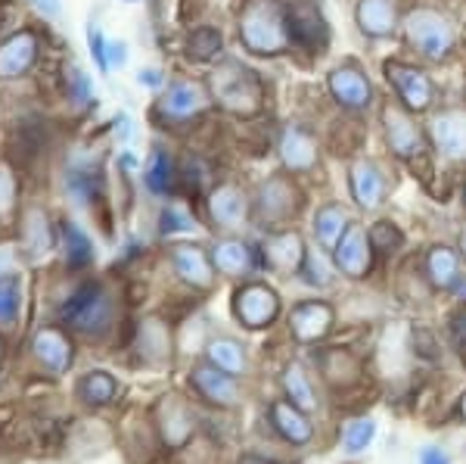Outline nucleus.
<instances>
[{
  "instance_id": "obj_1",
  "label": "nucleus",
  "mask_w": 466,
  "mask_h": 464,
  "mask_svg": "<svg viewBox=\"0 0 466 464\" xmlns=\"http://www.w3.org/2000/svg\"><path fill=\"white\" fill-rule=\"evenodd\" d=\"M59 325L75 336H85V340H103L112 334L118 315L116 294L109 290V284L103 281H78L75 287L59 299L56 305Z\"/></svg>"
},
{
  "instance_id": "obj_2",
  "label": "nucleus",
  "mask_w": 466,
  "mask_h": 464,
  "mask_svg": "<svg viewBox=\"0 0 466 464\" xmlns=\"http://www.w3.org/2000/svg\"><path fill=\"white\" fill-rule=\"evenodd\" d=\"M239 44L252 57H280L292 47L287 6L280 0H246L237 16Z\"/></svg>"
},
{
  "instance_id": "obj_3",
  "label": "nucleus",
  "mask_w": 466,
  "mask_h": 464,
  "mask_svg": "<svg viewBox=\"0 0 466 464\" xmlns=\"http://www.w3.org/2000/svg\"><path fill=\"white\" fill-rule=\"evenodd\" d=\"M208 91H212V100L218 107L230 112V116L249 119L265 107V81L239 59H221L215 66L212 78H208Z\"/></svg>"
},
{
  "instance_id": "obj_4",
  "label": "nucleus",
  "mask_w": 466,
  "mask_h": 464,
  "mask_svg": "<svg viewBox=\"0 0 466 464\" xmlns=\"http://www.w3.org/2000/svg\"><path fill=\"white\" fill-rule=\"evenodd\" d=\"M404 37L413 50L430 63H441L454 54L457 47V28L451 22L448 13H441L439 6H413V10L401 22Z\"/></svg>"
},
{
  "instance_id": "obj_5",
  "label": "nucleus",
  "mask_w": 466,
  "mask_h": 464,
  "mask_svg": "<svg viewBox=\"0 0 466 464\" xmlns=\"http://www.w3.org/2000/svg\"><path fill=\"white\" fill-rule=\"evenodd\" d=\"M212 103L215 100L208 85H202L197 78H177L159 94L153 107V119L165 129H180V125H190L206 116Z\"/></svg>"
},
{
  "instance_id": "obj_6",
  "label": "nucleus",
  "mask_w": 466,
  "mask_h": 464,
  "mask_svg": "<svg viewBox=\"0 0 466 464\" xmlns=\"http://www.w3.org/2000/svg\"><path fill=\"white\" fill-rule=\"evenodd\" d=\"M299 203H302V197H299L296 184L287 175H274L255 187L252 219L265 231H280L299 212Z\"/></svg>"
},
{
  "instance_id": "obj_7",
  "label": "nucleus",
  "mask_w": 466,
  "mask_h": 464,
  "mask_svg": "<svg viewBox=\"0 0 466 464\" xmlns=\"http://www.w3.org/2000/svg\"><path fill=\"white\" fill-rule=\"evenodd\" d=\"M32 358L47 377H66L75 365V340L63 325H41L32 334Z\"/></svg>"
},
{
  "instance_id": "obj_8",
  "label": "nucleus",
  "mask_w": 466,
  "mask_h": 464,
  "mask_svg": "<svg viewBox=\"0 0 466 464\" xmlns=\"http://www.w3.org/2000/svg\"><path fill=\"white\" fill-rule=\"evenodd\" d=\"M233 315L249 331H265L280 315V294L265 281H249L233 294Z\"/></svg>"
},
{
  "instance_id": "obj_9",
  "label": "nucleus",
  "mask_w": 466,
  "mask_h": 464,
  "mask_svg": "<svg viewBox=\"0 0 466 464\" xmlns=\"http://www.w3.org/2000/svg\"><path fill=\"white\" fill-rule=\"evenodd\" d=\"M208 219L218 231L224 234H237L239 228H246V222L252 219V197L233 181H221L212 187L206 200Z\"/></svg>"
},
{
  "instance_id": "obj_10",
  "label": "nucleus",
  "mask_w": 466,
  "mask_h": 464,
  "mask_svg": "<svg viewBox=\"0 0 466 464\" xmlns=\"http://www.w3.org/2000/svg\"><path fill=\"white\" fill-rule=\"evenodd\" d=\"M386 81L395 88V97L408 112H430L435 107V81L410 63H386Z\"/></svg>"
},
{
  "instance_id": "obj_11",
  "label": "nucleus",
  "mask_w": 466,
  "mask_h": 464,
  "mask_svg": "<svg viewBox=\"0 0 466 464\" xmlns=\"http://www.w3.org/2000/svg\"><path fill=\"white\" fill-rule=\"evenodd\" d=\"M63 193L66 200L81 209H94L106 193V178H103V166L94 162L90 156H72L63 169Z\"/></svg>"
},
{
  "instance_id": "obj_12",
  "label": "nucleus",
  "mask_w": 466,
  "mask_h": 464,
  "mask_svg": "<svg viewBox=\"0 0 466 464\" xmlns=\"http://www.w3.org/2000/svg\"><path fill=\"white\" fill-rule=\"evenodd\" d=\"M41 59V35L35 28H19L10 37L0 41V81L10 85V81L28 78V72Z\"/></svg>"
},
{
  "instance_id": "obj_13",
  "label": "nucleus",
  "mask_w": 466,
  "mask_h": 464,
  "mask_svg": "<svg viewBox=\"0 0 466 464\" xmlns=\"http://www.w3.org/2000/svg\"><path fill=\"white\" fill-rule=\"evenodd\" d=\"M258 256H261V265H265L268 272L280 274V278H292V274L302 272L308 250H305V241H302L299 231L280 228V231H270V234L265 237Z\"/></svg>"
},
{
  "instance_id": "obj_14",
  "label": "nucleus",
  "mask_w": 466,
  "mask_h": 464,
  "mask_svg": "<svg viewBox=\"0 0 466 464\" xmlns=\"http://www.w3.org/2000/svg\"><path fill=\"white\" fill-rule=\"evenodd\" d=\"M190 387L202 402H208L212 408H237L243 402V390H239V377L215 368L208 362H197L190 368Z\"/></svg>"
},
{
  "instance_id": "obj_15",
  "label": "nucleus",
  "mask_w": 466,
  "mask_h": 464,
  "mask_svg": "<svg viewBox=\"0 0 466 464\" xmlns=\"http://www.w3.org/2000/svg\"><path fill=\"white\" fill-rule=\"evenodd\" d=\"M382 134H386V147L398 160H417L426 150V138L420 131V125L413 122V112L404 109L401 103H386L382 107Z\"/></svg>"
},
{
  "instance_id": "obj_16",
  "label": "nucleus",
  "mask_w": 466,
  "mask_h": 464,
  "mask_svg": "<svg viewBox=\"0 0 466 464\" xmlns=\"http://www.w3.org/2000/svg\"><path fill=\"white\" fill-rule=\"evenodd\" d=\"M19 243H22V253H25V259H44L50 256V253L56 250V241H59V228L50 219V212L44 206H25L19 212Z\"/></svg>"
},
{
  "instance_id": "obj_17",
  "label": "nucleus",
  "mask_w": 466,
  "mask_h": 464,
  "mask_svg": "<svg viewBox=\"0 0 466 464\" xmlns=\"http://www.w3.org/2000/svg\"><path fill=\"white\" fill-rule=\"evenodd\" d=\"M156 430H159L162 443L168 449H184L197 433V415L180 396H162L153 408Z\"/></svg>"
},
{
  "instance_id": "obj_18",
  "label": "nucleus",
  "mask_w": 466,
  "mask_h": 464,
  "mask_svg": "<svg viewBox=\"0 0 466 464\" xmlns=\"http://www.w3.org/2000/svg\"><path fill=\"white\" fill-rule=\"evenodd\" d=\"M333 265L336 272L345 274L349 281H364L373 268V246L370 237L360 224L351 222L339 237V243L333 246Z\"/></svg>"
},
{
  "instance_id": "obj_19",
  "label": "nucleus",
  "mask_w": 466,
  "mask_h": 464,
  "mask_svg": "<svg viewBox=\"0 0 466 464\" xmlns=\"http://www.w3.org/2000/svg\"><path fill=\"white\" fill-rule=\"evenodd\" d=\"M432 147L448 162H466V107H448L435 112L426 125Z\"/></svg>"
},
{
  "instance_id": "obj_20",
  "label": "nucleus",
  "mask_w": 466,
  "mask_h": 464,
  "mask_svg": "<svg viewBox=\"0 0 466 464\" xmlns=\"http://www.w3.org/2000/svg\"><path fill=\"white\" fill-rule=\"evenodd\" d=\"M208 256H212L215 272H218V274H224V278H233V281L249 278V274H255V268L261 265L258 250H255V246H252L249 241L237 237V234L218 237Z\"/></svg>"
},
{
  "instance_id": "obj_21",
  "label": "nucleus",
  "mask_w": 466,
  "mask_h": 464,
  "mask_svg": "<svg viewBox=\"0 0 466 464\" xmlns=\"http://www.w3.org/2000/svg\"><path fill=\"white\" fill-rule=\"evenodd\" d=\"M349 191H351V200H355L358 209L377 212V209L386 203L389 184H386L382 169L373 160H355L349 166Z\"/></svg>"
},
{
  "instance_id": "obj_22",
  "label": "nucleus",
  "mask_w": 466,
  "mask_h": 464,
  "mask_svg": "<svg viewBox=\"0 0 466 464\" xmlns=\"http://www.w3.org/2000/svg\"><path fill=\"white\" fill-rule=\"evenodd\" d=\"M277 153H280L283 169L292 171V175H308V171H314L320 162L318 140H314V134L302 129V125H287V129H283Z\"/></svg>"
},
{
  "instance_id": "obj_23",
  "label": "nucleus",
  "mask_w": 466,
  "mask_h": 464,
  "mask_svg": "<svg viewBox=\"0 0 466 464\" xmlns=\"http://www.w3.org/2000/svg\"><path fill=\"white\" fill-rule=\"evenodd\" d=\"M336 312L323 299H305V303L292 305L289 312V334L299 343H320L323 336L333 331Z\"/></svg>"
},
{
  "instance_id": "obj_24",
  "label": "nucleus",
  "mask_w": 466,
  "mask_h": 464,
  "mask_svg": "<svg viewBox=\"0 0 466 464\" xmlns=\"http://www.w3.org/2000/svg\"><path fill=\"white\" fill-rule=\"evenodd\" d=\"M171 268H175L177 278L193 290H212L215 274H218L212 265V256L197 243L171 246Z\"/></svg>"
},
{
  "instance_id": "obj_25",
  "label": "nucleus",
  "mask_w": 466,
  "mask_h": 464,
  "mask_svg": "<svg viewBox=\"0 0 466 464\" xmlns=\"http://www.w3.org/2000/svg\"><path fill=\"white\" fill-rule=\"evenodd\" d=\"M329 97L339 103L342 109H367L373 100V85L358 66H339L329 72L327 78Z\"/></svg>"
},
{
  "instance_id": "obj_26",
  "label": "nucleus",
  "mask_w": 466,
  "mask_h": 464,
  "mask_svg": "<svg viewBox=\"0 0 466 464\" xmlns=\"http://www.w3.org/2000/svg\"><path fill=\"white\" fill-rule=\"evenodd\" d=\"M287 19H289V37L296 47L305 50H320L329 41V28L327 22L311 4H296L287 6Z\"/></svg>"
},
{
  "instance_id": "obj_27",
  "label": "nucleus",
  "mask_w": 466,
  "mask_h": 464,
  "mask_svg": "<svg viewBox=\"0 0 466 464\" xmlns=\"http://www.w3.org/2000/svg\"><path fill=\"white\" fill-rule=\"evenodd\" d=\"M56 228H59L56 246H59V253H63V265L69 268V272H85V268L94 265L96 250L87 231L81 228L78 222H69V219H63Z\"/></svg>"
},
{
  "instance_id": "obj_28",
  "label": "nucleus",
  "mask_w": 466,
  "mask_h": 464,
  "mask_svg": "<svg viewBox=\"0 0 466 464\" xmlns=\"http://www.w3.org/2000/svg\"><path fill=\"white\" fill-rule=\"evenodd\" d=\"M270 415V428L280 433L287 443L292 446H308L314 439V424L308 421V415L302 408H296L292 402L283 396V399H274L268 408Z\"/></svg>"
},
{
  "instance_id": "obj_29",
  "label": "nucleus",
  "mask_w": 466,
  "mask_h": 464,
  "mask_svg": "<svg viewBox=\"0 0 466 464\" xmlns=\"http://www.w3.org/2000/svg\"><path fill=\"white\" fill-rule=\"evenodd\" d=\"M137 356L149 368H162L171 362V331L159 318H144L137 327Z\"/></svg>"
},
{
  "instance_id": "obj_30",
  "label": "nucleus",
  "mask_w": 466,
  "mask_h": 464,
  "mask_svg": "<svg viewBox=\"0 0 466 464\" xmlns=\"http://www.w3.org/2000/svg\"><path fill=\"white\" fill-rule=\"evenodd\" d=\"M118 393H122L118 380L112 377L109 371H103V368L87 371V374H81V377L75 380V399H78L81 406H87V408H106V406H112V402L118 399Z\"/></svg>"
},
{
  "instance_id": "obj_31",
  "label": "nucleus",
  "mask_w": 466,
  "mask_h": 464,
  "mask_svg": "<svg viewBox=\"0 0 466 464\" xmlns=\"http://www.w3.org/2000/svg\"><path fill=\"white\" fill-rule=\"evenodd\" d=\"M355 22L367 37H389L398 32V10L392 0H358Z\"/></svg>"
},
{
  "instance_id": "obj_32",
  "label": "nucleus",
  "mask_w": 466,
  "mask_h": 464,
  "mask_svg": "<svg viewBox=\"0 0 466 464\" xmlns=\"http://www.w3.org/2000/svg\"><path fill=\"white\" fill-rule=\"evenodd\" d=\"M177 181H180V169H177L175 156H171L165 147H156L153 153H149L147 166H144L147 191L153 193V197H171Z\"/></svg>"
},
{
  "instance_id": "obj_33",
  "label": "nucleus",
  "mask_w": 466,
  "mask_h": 464,
  "mask_svg": "<svg viewBox=\"0 0 466 464\" xmlns=\"http://www.w3.org/2000/svg\"><path fill=\"white\" fill-rule=\"evenodd\" d=\"M426 278L435 290H454L463 281L461 274V253H454L451 246H432L426 253Z\"/></svg>"
},
{
  "instance_id": "obj_34",
  "label": "nucleus",
  "mask_w": 466,
  "mask_h": 464,
  "mask_svg": "<svg viewBox=\"0 0 466 464\" xmlns=\"http://www.w3.org/2000/svg\"><path fill=\"white\" fill-rule=\"evenodd\" d=\"M206 362L233 374V377H243V374L249 371L246 346L239 340H233V336H212V340L206 343Z\"/></svg>"
},
{
  "instance_id": "obj_35",
  "label": "nucleus",
  "mask_w": 466,
  "mask_h": 464,
  "mask_svg": "<svg viewBox=\"0 0 466 464\" xmlns=\"http://www.w3.org/2000/svg\"><path fill=\"white\" fill-rule=\"evenodd\" d=\"M280 387H283V396H287L296 408H302L305 415H311V411L318 408V393H314V384H311L308 371L299 362H289L287 368H283Z\"/></svg>"
},
{
  "instance_id": "obj_36",
  "label": "nucleus",
  "mask_w": 466,
  "mask_h": 464,
  "mask_svg": "<svg viewBox=\"0 0 466 464\" xmlns=\"http://www.w3.org/2000/svg\"><path fill=\"white\" fill-rule=\"evenodd\" d=\"M320 371H323V380L333 387H351L360 377V365L349 349H323Z\"/></svg>"
},
{
  "instance_id": "obj_37",
  "label": "nucleus",
  "mask_w": 466,
  "mask_h": 464,
  "mask_svg": "<svg viewBox=\"0 0 466 464\" xmlns=\"http://www.w3.org/2000/svg\"><path fill=\"white\" fill-rule=\"evenodd\" d=\"M349 224H351L349 212H345L339 203H327L314 212V237H318V243L323 246V250L333 253V246L339 243V237L345 234Z\"/></svg>"
},
{
  "instance_id": "obj_38",
  "label": "nucleus",
  "mask_w": 466,
  "mask_h": 464,
  "mask_svg": "<svg viewBox=\"0 0 466 464\" xmlns=\"http://www.w3.org/2000/svg\"><path fill=\"white\" fill-rule=\"evenodd\" d=\"M63 94H66L69 109H75V112H87V109H94V103H96L90 78L78 63H72V59L63 63Z\"/></svg>"
},
{
  "instance_id": "obj_39",
  "label": "nucleus",
  "mask_w": 466,
  "mask_h": 464,
  "mask_svg": "<svg viewBox=\"0 0 466 464\" xmlns=\"http://www.w3.org/2000/svg\"><path fill=\"white\" fill-rule=\"evenodd\" d=\"M184 50H187V59H193V63H212V59L221 57L224 37L212 26H199V28H193L190 37H187Z\"/></svg>"
},
{
  "instance_id": "obj_40",
  "label": "nucleus",
  "mask_w": 466,
  "mask_h": 464,
  "mask_svg": "<svg viewBox=\"0 0 466 464\" xmlns=\"http://www.w3.org/2000/svg\"><path fill=\"white\" fill-rule=\"evenodd\" d=\"M22 315V274L4 272L0 274V327L19 325Z\"/></svg>"
},
{
  "instance_id": "obj_41",
  "label": "nucleus",
  "mask_w": 466,
  "mask_h": 464,
  "mask_svg": "<svg viewBox=\"0 0 466 464\" xmlns=\"http://www.w3.org/2000/svg\"><path fill=\"white\" fill-rule=\"evenodd\" d=\"M373 437H377V421L373 418H355L342 430V449L349 455H358L373 443Z\"/></svg>"
},
{
  "instance_id": "obj_42",
  "label": "nucleus",
  "mask_w": 466,
  "mask_h": 464,
  "mask_svg": "<svg viewBox=\"0 0 466 464\" xmlns=\"http://www.w3.org/2000/svg\"><path fill=\"white\" fill-rule=\"evenodd\" d=\"M367 237H370L373 253H386V256H392V253H398L404 246V234H401V228H398L395 222H377V224H370Z\"/></svg>"
},
{
  "instance_id": "obj_43",
  "label": "nucleus",
  "mask_w": 466,
  "mask_h": 464,
  "mask_svg": "<svg viewBox=\"0 0 466 464\" xmlns=\"http://www.w3.org/2000/svg\"><path fill=\"white\" fill-rule=\"evenodd\" d=\"M19 184L6 166H0V222H13L19 219Z\"/></svg>"
},
{
  "instance_id": "obj_44",
  "label": "nucleus",
  "mask_w": 466,
  "mask_h": 464,
  "mask_svg": "<svg viewBox=\"0 0 466 464\" xmlns=\"http://www.w3.org/2000/svg\"><path fill=\"white\" fill-rule=\"evenodd\" d=\"M193 228H197V222H193V215L187 212L184 206H165L162 215H159V234L162 237H175V234H193Z\"/></svg>"
},
{
  "instance_id": "obj_45",
  "label": "nucleus",
  "mask_w": 466,
  "mask_h": 464,
  "mask_svg": "<svg viewBox=\"0 0 466 464\" xmlns=\"http://www.w3.org/2000/svg\"><path fill=\"white\" fill-rule=\"evenodd\" d=\"M299 274H305V284H311V287H329V284H333V274H329L327 262H323V256H318V253H308Z\"/></svg>"
},
{
  "instance_id": "obj_46",
  "label": "nucleus",
  "mask_w": 466,
  "mask_h": 464,
  "mask_svg": "<svg viewBox=\"0 0 466 464\" xmlns=\"http://www.w3.org/2000/svg\"><path fill=\"white\" fill-rule=\"evenodd\" d=\"M87 47H90V57H94L96 69L109 72V66H106V37H103L96 22H90V26H87Z\"/></svg>"
},
{
  "instance_id": "obj_47",
  "label": "nucleus",
  "mask_w": 466,
  "mask_h": 464,
  "mask_svg": "<svg viewBox=\"0 0 466 464\" xmlns=\"http://www.w3.org/2000/svg\"><path fill=\"white\" fill-rule=\"evenodd\" d=\"M127 63V44L125 41H106V66L109 69H125Z\"/></svg>"
},
{
  "instance_id": "obj_48",
  "label": "nucleus",
  "mask_w": 466,
  "mask_h": 464,
  "mask_svg": "<svg viewBox=\"0 0 466 464\" xmlns=\"http://www.w3.org/2000/svg\"><path fill=\"white\" fill-rule=\"evenodd\" d=\"M435 336L430 331H413V353L423 358H435Z\"/></svg>"
},
{
  "instance_id": "obj_49",
  "label": "nucleus",
  "mask_w": 466,
  "mask_h": 464,
  "mask_svg": "<svg viewBox=\"0 0 466 464\" xmlns=\"http://www.w3.org/2000/svg\"><path fill=\"white\" fill-rule=\"evenodd\" d=\"M137 85H144V88H165V72L156 69V66H147V69L137 72Z\"/></svg>"
},
{
  "instance_id": "obj_50",
  "label": "nucleus",
  "mask_w": 466,
  "mask_h": 464,
  "mask_svg": "<svg viewBox=\"0 0 466 464\" xmlns=\"http://www.w3.org/2000/svg\"><path fill=\"white\" fill-rule=\"evenodd\" d=\"M451 336H454V346L466 356V312L454 315V321H451Z\"/></svg>"
},
{
  "instance_id": "obj_51",
  "label": "nucleus",
  "mask_w": 466,
  "mask_h": 464,
  "mask_svg": "<svg viewBox=\"0 0 466 464\" xmlns=\"http://www.w3.org/2000/svg\"><path fill=\"white\" fill-rule=\"evenodd\" d=\"M420 464H451V455L439 446H426L420 452Z\"/></svg>"
},
{
  "instance_id": "obj_52",
  "label": "nucleus",
  "mask_w": 466,
  "mask_h": 464,
  "mask_svg": "<svg viewBox=\"0 0 466 464\" xmlns=\"http://www.w3.org/2000/svg\"><path fill=\"white\" fill-rule=\"evenodd\" d=\"M32 4H35L37 10H41L47 19H56L59 13H63V4H59V0H32Z\"/></svg>"
},
{
  "instance_id": "obj_53",
  "label": "nucleus",
  "mask_w": 466,
  "mask_h": 464,
  "mask_svg": "<svg viewBox=\"0 0 466 464\" xmlns=\"http://www.w3.org/2000/svg\"><path fill=\"white\" fill-rule=\"evenodd\" d=\"M112 125H116V134H118L122 140L131 138V119H127V112H118L116 122H112Z\"/></svg>"
},
{
  "instance_id": "obj_54",
  "label": "nucleus",
  "mask_w": 466,
  "mask_h": 464,
  "mask_svg": "<svg viewBox=\"0 0 466 464\" xmlns=\"http://www.w3.org/2000/svg\"><path fill=\"white\" fill-rule=\"evenodd\" d=\"M237 464H277V461H270L265 459V455H255V452H246V455H239V461Z\"/></svg>"
},
{
  "instance_id": "obj_55",
  "label": "nucleus",
  "mask_w": 466,
  "mask_h": 464,
  "mask_svg": "<svg viewBox=\"0 0 466 464\" xmlns=\"http://www.w3.org/2000/svg\"><path fill=\"white\" fill-rule=\"evenodd\" d=\"M10 262H13L10 253H4V250H0V274H4V272H10Z\"/></svg>"
},
{
  "instance_id": "obj_56",
  "label": "nucleus",
  "mask_w": 466,
  "mask_h": 464,
  "mask_svg": "<svg viewBox=\"0 0 466 464\" xmlns=\"http://www.w3.org/2000/svg\"><path fill=\"white\" fill-rule=\"evenodd\" d=\"M461 259H466V224H463V231H461Z\"/></svg>"
},
{
  "instance_id": "obj_57",
  "label": "nucleus",
  "mask_w": 466,
  "mask_h": 464,
  "mask_svg": "<svg viewBox=\"0 0 466 464\" xmlns=\"http://www.w3.org/2000/svg\"><path fill=\"white\" fill-rule=\"evenodd\" d=\"M4 358H6V340H4V334H0V365H4Z\"/></svg>"
},
{
  "instance_id": "obj_58",
  "label": "nucleus",
  "mask_w": 466,
  "mask_h": 464,
  "mask_svg": "<svg viewBox=\"0 0 466 464\" xmlns=\"http://www.w3.org/2000/svg\"><path fill=\"white\" fill-rule=\"evenodd\" d=\"M461 411H463V418H466V393H463V402H461Z\"/></svg>"
},
{
  "instance_id": "obj_59",
  "label": "nucleus",
  "mask_w": 466,
  "mask_h": 464,
  "mask_svg": "<svg viewBox=\"0 0 466 464\" xmlns=\"http://www.w3.org/2000/svg\"><path fill=\"white\" fill-rule=\"evenodd\" d=\"M463 206H466V181H463Z\"/></svg>"
},
{
  "instance_id": "obj_60",
  "label": "nucleus",
  "mask_w": 466,
  "mask_h": 464,
  "mask_svg": "<svg viewBox=\"0 0 466 464\" xmlns=\"http://www.w3.org/2000/svg\"><path fill=\"white\" fill-rule=\"evenodd\" d=\"M125 4H134V0H125Z\"/></svg>"
}]
</instances>
